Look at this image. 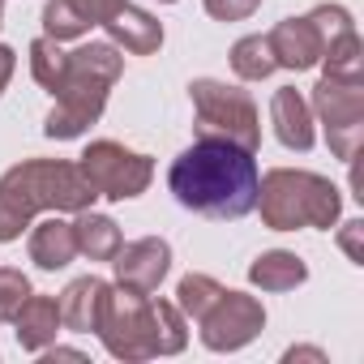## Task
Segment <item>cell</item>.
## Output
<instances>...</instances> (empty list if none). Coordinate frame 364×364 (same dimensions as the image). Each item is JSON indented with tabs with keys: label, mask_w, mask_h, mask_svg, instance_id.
<instances>
[{
	"label": "cell",
	"mask_w": 364,
	"mask_h": 364,
	"mask_svg": "<svg viewBox=\"0 0 364 364\" xmlns=\"http://www.w3.org/2000/svg\"><path fill=\"white\" fill-rule=\"evenodd\" d=\"M167 185L185 210L206 219H240L257 206V163L232 141L198 137V146L171 163Z\"/></svg>",
	"instance_id": "6da1fadb"
},
{
	"label": "cell",
	"mask_w": 364,
	"mask_h": 364,
	"mask_svg": "<svg viewBox=\"0 0 364 364\" xmlns=\"http://www.w3.org/2000/svg\"><path fill=\"white\" fill-rule=\"evenodd\" d=\"M99 193L77 163L31 159L0 176V240H18L35 210H86Z\"/></svg>",
	"instance_id": "7a4b0ae2"
},
{
	"label": "cell",
	"mask_w": 364,
	"mask_h": 364,
	"mask_svg": "<svg viewBox=\"0 0 364 364\" xmlns=\"http://www.w3.org/2000/svg\"><path fill=\"white\" fill-rule=\"evenodd\" d=\"M124 60L112 43H86L69 56L65 82L56 90V107L43 124L48 137H77L86 133V124L99 120L103 103H107V86L120 77Z\"/></svg>",
	"instance_id": "3957f363"
},
{
	"label": "cell",
	"mask_w": 364,
	"mask_h": 364,
	"mask_svg": "<svg viewBox=\"0 0 364 364\" xmlns=\"http://www.w3.org/2000/svg\"><path fill=\"white\" fill-rule=\"evenodd\" d=\"M99 334L116 355H150V351H180L185 347V326H180L176 309L163 300L146 296H107Z\"/></svg>",
	"instance_id": "277c9868"
},
{
	"label": "cell",
	"mask_w": 364,
	"mask_h": 364,
	"mask_svg": "<svg viewBox=\"0 0 364 364\" xmlns=\"http://www.w3.org/2000/svg\"><path fill=\"white\" fill-rule=\"evenodd\" d=\"M262 215L274 232L291 228H330L338 215V189L313 171H270L257 185Z\"/></svg>",
	"instance_id": "5b68a950"
},
{
	"label": "cell",
	"mask_w": 364,
	"mask_h": 364,
	"mask_svg": "<svg viewBox=\"0 0 364 364\" xmlns=\"http://www.w3.org/2000/svg\"><path fill=\"white\" fill-rule=\"evenodd\" d=\"M193 107H198V137H219V141H232L240 150H257L262 141V129H257V107L245 90L236 86H223V82H193Z\"/></svg>",
	"instance_id": "8992f818"
},
{
	"label": "cell",
	"mask_w": 364,
	"mask_h": 364,
	"mask_svg": "<svg viewBox=\"0 0 364 364\" xmlns=\"http://www.w3.org/2000/svg\"><path fill=\"white\" fill-rule=\"evenodd\" d=\"M82 176L90 180L95 193L124 202V198H137V193L150 185L154 167H150L146 154H133V150H124V146H116V141H95V146L82 154Z\"/></svg>",
	"instance_id": "52a82bcc"
},
{
	"label": "cell",
	"mask_w": 364,
	"mask_h": 364,
	"mask_svg": "<svg viewBox=\"0 0 364 364\" xmlns=\"http://www.w3.org/2000/svg\"><path fill=\"white\" fill-rule=\"evenodd\" d=\"M321 120H326V137L334 146L338 159H351L355 154V141H360V73L355 77H343V73H326L317 95H313Z\"/></svg>",
	"instance_id": "ba28073f"
},
{
	"label": "cell",
	"mask_w": 364,
	"mask_h": 364,
	"mask_svg": "<svg viewBox=\"0 0 364 364\" xmlns=\"http://www.w3.org/2000/svg\"><path fill=\"white\" fill-rule=\"evenodd\" d=\"M262 321H266V313H262L257 300H249V296H240V291H223V287H219V296L198 313L202 338H206V347H215V351L245 347V343L262 330Z\"/></svg>",
	"instance_id": "9c48e42d"
},
{
	"label": "cell",
	"mask_w": 364,
	"mask_h": 364,
	"mask_svg": "<svg viewBox=\"0 0 364 364\" xmlns=\"http://www.w3.org/2000/svg\"><path fill=\"white\" fill-rule=\"evenodd\" d=\"M167 266H171V249H167L163 240H154V236L116 249V274H120V287L133 291V296H150V291L163 283Z\"/></svg>",
	"instance_id": "30bf717a"
},
{
	"label": "cell",
	"mask_w": 364,
	"mask_h": 364,
	"mask_svg": "<svg viewBox=\"0 0 364 364\" xmlns=\"http://www.w3.org/2000/svg\"><path fill=\"white\" fill-rule=\"evenodd\" d=\"M107 296H112V287H107L103 279H95V274L69 283V291L60 296V321H65L69 330H82V334H86V330H99Z\"/></svg>",
	"instance_id": "8fae6325"
},
{
	"label": "cell",
	"mask_w": 364,
	"mask_h": 364,
	"mask_svg": "<svg viewBox=\"0 0 364 364\" xmlns=\"http://www.w3.org/2000/svg\"><path fill=\"white\" fill-rule=\"evenodd\" d=\"M103 26H107V35H112L124 52H133V56H150V52H159V43H163V26H159L150 14L133 9V5H120L116 14H107Z\"/></svg>",
	"instance_id": "7c38bea8"
},
{
	"label": "cell",
	"mask_w": 364,
	"mask_h": 364,
	"mask_svg": "<svg viewBox=\"0 0 364 364\" xmlns=\"http://www.w3.org/2000/svg\"><path fill=\"white\" fill-rule=\"evenodd\" d=\"M77 257V236H73V223H60V219H43L31 236V262H39L43 270H60Z\"/></svg>",
	"instance_id": "4fadbf2b"
},
{
	"label": "cell",
	"mask_w": 364,
	"mask_h": 364,
	"mask_svg": "<svg viewBox=\"0 0 364 364\" xmlns=\"http://www.w3.org/2000/svg\"><path fill=\"white\" fill-rule=\"evenodd\" d=\"M18 343L26 351H43L52 338H56V326H60V304L48 300V296H31L22 309H18Z\"/></svg>",
	"instance_id": "5bb4252c"
},
{
	"label": "cell",
	"mask_w": 364,
	"mask_h": 364,
	"mask_svg": "<svg viewBox=\"0 0 364 364\" xmlns=\"http://www.w3.org/2000/svg\"><path fill=\"white\" fill-rule=\"evenodd\" d=\"M270 120H274V133L283 146L291 150H309L313 146V129H309V103L296 95V90H279L274 103H270Z\"/></svg>",
	"instance_id": "9a60e30c"
},
{
	"label": "cell",
	"mask_w": 364,
	"mask_h": 364,
	"mask_svg": "<svg viewBox=\"0 0 364 364\" xmlns=\"http://www.w3.org/2000/svg\"><path fill=\"white\" fill-rule=\"evenodd\" d=\"M73 236H77V253L99 257V262L116 257V249H120V228L112 219H103V215H82L73 223Z\"/></svg>",
	"instance_id": "2e32d148"
},
{
	"label": "cell",
	"mask_w": 364,
	"mask_h": 364,
	"mask_svg": "<svg viewBox=\"0 0 364 364\" xmlns=\"http://www.w3.org/2000/svg\"><path fill=\"white\" fill-rule=\"evenodd\" d=\"M253 274V283H262L266 291H287V287H296V283H304V262L296 257V253H266V257H257V266L249 270Z\"/></svg>",
	"instance_id": "e0dca14e"
},
{
	"label": "cell",
	"mask_w": 364,
	"mask_h": 364,
	"mask_svg": "<svg viewBox=\"0 0 364 364\" xmlns=\"http://www.w3.org/2000/svg\"><path fill=\"white\" fill-rule=\"evenodd\" d=\"M232 69L245 77V82H262L270 77L279 65H274V52H270V39L266 35H249L232 48Z\"/></svg>",
	"instance_id": "ac0fdd59"
},
{
	"label": "cell",
	"mask_w": 364,
	"mask_h": 364,
	"mask_svg": "<svg viewBox=\"0 0 364 364\" xmlns=\"http://www.w3.org/2000/svg\"><path fill=\"white\" fill-rule=\"evenodd\" d=\"M65 69H69V56L56 48V39H35L31 43V73H35V82H43L52 95L60 90V82H65Z\"/></svg>",
	"instance_id": "d6986e66"
},
{
	"label": "cell",
	"mask_w": 364,
	"mask_h": 364,
	"mask_svg": "<svg viewBox=\"0 0 364 364\" xmlns=\"http://www.w3.org/2000/svg\"><path fill=\"white\" fill-rule=\"evenodd\" d=\"M43 26H48V39H77L90 31V18L73 5V0H48V9H43Z\"/></svg>",
	"instance_id": "ffe728a7"
},
{
	"label": "cell",
	"mask_w": 364,
	"mask_h": 364,
	"mask_svg": "<svg viewBox=\"0 0 364 364\" xmlns=\"http://www.w3.org/2000/svg\"><path fill=\"white\" fill-rule=\"evenodd\" d=\"M26 300H31V283H26V274L14 270V266H5V270H0V321H14L18 309H22Z\"/></svg>",
	"instance_id": "44dd1931"
},
{
	"label": "cell",
	"mask_w": 364,
	"mask_h": 364,
	"mask_svg": "<svg viewBox=\"0 0 364 364\" xmlns=\"http://www.w3.org/2000/svg\"><path fill=\"white\" fill-rule=\"evenodd\" d=\"M215 296H219V283H215L210 274H189L185 283H180V309L193 313V317H198Z\"/></svg>",
	"instance_id": "7402d4cb"
},
{
	"label": "cell",
	"mask_w": 364,
	"mask_h": 364,
	"mask_svg": "<svg viewBox=\"0 0 364 364\" xmlns=\"http://www.w3.org/2000/svg\"><path fill=\"white\" fill-rule=\"evenodd\" d=\"M262 0H206V9L219 18V22H236V18H249Z\"/></svg>",
	"instance_id": "603a6c76"
},
{
	"label": "cell",
	"mask_w": 364,
	"mask_h": 364,
	"mask_svg": "<svg viewBox=\"0 0 364 364\" xmlns=\"http://www.w3.org/2000/svg\"><path fill=\"white\" fill-rule=\"evenodd\" d=\"M73 5L90 18V26H103V18H107V14H116L124 0H73Z\"/></svg>",
	"instance_id": "cb8c5ba5"
},
{
	"label": "cell",
	"mask_w": 364,
	"mask_h": 364,
	"mask_svg": "<svg viewBox=\"0 0 364 364\" xmlns=\"http://www.w3.org/2000/svg\"><path fill=\"white\" fill-rule=\"evenodd\" d=\"M9 77H14V52L0 43V90H5V82H9Z\"/></svg>",
	"instance_id": "d4e9b609"
}]
</instances>
